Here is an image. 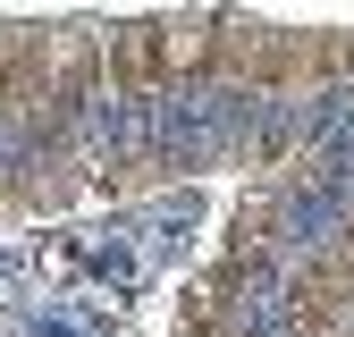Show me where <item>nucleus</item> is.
<instances>
[{
  "instance_id": "obj_4",
  "label": "nucleus",
  "mask_w": 354,
  "mask_h": 337,
  "mask_svg": "<svg viewBox=\"0 0 354 337\" xmlns=\"http://www.w3.org/2000/svg\"><path fill=\"white\" fill-rule=\"evenodd\" d=\"M26 34H34V26H0V68H9V51H17Z\"/></svg>"
},
{
  "instance_id": "obj_1",
  "label": "nucleus",
  "mask_w": 354,
  "mask_h": 337,
  "mask_svg": "<svg viewBox=\"0 0 354 337\" xmlns=\"http://www.w3.org/2000/svg\"><path fill=\"white\" fill-rule=\"evenodd\" d=\"M160 51H152V17L144 26H102V93H160Z\"/></svg>"
},
{
  "instance_id": "obj_2",
  "label": "nucleus",
  "mask_w": 354,
  "mask_h": 337,
  "mask_svg": "<svg viewBox=\"0 0 354 337\" xmlns=\"http://www.w3.org/2000/svg\"><path fill=\"white\" fill-rule=\"evenodd\" d=\"M321 84H337V34H279L270 93H321Z\"/></svg>"
},
{
  "instance_id": "obj_3",
  "label": "nucleus",
  "mask_w": 354,
  "mask_h": 337,
  "mask_svg": "<svg viewBox=\"0 0 354 337\" xmlns=\"http://www.w3.org/2000/svg\"><path fill=\"white\" fill-rule=\"evenodd\" d=\"M152 51H160V76H203L211 68V17H152Z\"/></svg>"
}]
</instances>
